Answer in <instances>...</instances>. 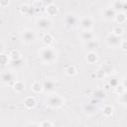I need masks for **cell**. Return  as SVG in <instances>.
<instances>
[{"instance_id":"obj_1","label":"cell","mask_w":127,"mask_h":127,"mask_svg":"<svg viewBox=\"0 0 127 127\" xmlns=\"http://www.w3.org/2000/svg\"><path fill=\"white\" fill-rule=\"evenodd\" d=\"M56 51L50 47H46L41 49L40 51V57L42 59V61L46 64H52L55 60H56Z\"/></svg>"},{"instance_id":"obj_2","label":"cell","mask_w":127,"mask_h":127,"mask_svg":"<svg viewBox=\"0 0 127 127\" xmlns=\"http://www.w3.org/2000/svg\"><path fill=\"white\" fill-rule=\"evenodd\" d=\"M64 100L60 96V95H51V96H49V98H48V100H47V104L49 105V106H51V107H60V106H62L63 104H64Z\"/></svg>"},{"instance_id":"obj_3","label":"cell","mask_w":127,"mask_h":127,"mask_svg":"<svg viewBox=\"0 0 127 127\" xmlns=\"http://www.w3.org/2000/svg\"><path fill=\"white\" fill-rule=\"evenodd\" d=\"M36 25L39 29H42V30H48L51 28L52 26V22L47 19V18H41L39 20H37L36 22Z\"/></svg>"},{"instance_id":"obj_4","label":"cell","mask_w":127,"mask_h":127,"mask_svg":"<svg viewBox=\"0 0 127 127\" xmlns=\"http://www.w3.org/2000/svg\"><path fill=\"white\" fill-rule=\"evenodd\" d=\"M35 38H36V35L32 30H25L22 33V39L25 43H28V44L32 43L35 40Z\"/></svg>"},{"instance_id":"obj_5","label":"cell","mask_w":127,"mask_h":127,"mask_svg":"<svg viewBox=\"0 0 127 127\" xmlns=\"http://www.w3.org/2000/svg\"><path fill=\"white\" fill-rule=\"evenodd\" d=\"M92 24H93V22H92V20H91L89 17H84V18H82V19L80 20V22H79L80 28H81L82 30H84V31L89 30V29L92 27Z\"/></svg>"},{"instance_id":"obj_6","label":"cell","mask_w":127,"mask_h":127,"mask_svg":"<svg viewBox=\"0 0 127 127\" xmlns=\"http://www.w3.org/2000/svg\"><path fill=\"white\" fill-rule=\"evenodd\" d=\"M106 42L108 44V46L110 47H117L118 45H120V37L119 36H116V35H110L109 37H107L106 39Z\"/></svg>"},{"instance_id":"obj_7","label":"cell","mask_w":127,"mask_h":127,"mask_svg":"<svg viewBox=\"0 0 127 127\" xmlns=\"http://www.w3.org/2000/svg\"><path fill=\"white\" fill-rule=\"evenodd\" d=\"M103 17L105 18V19H108V20H110V19H113L114 17H115V10L111 7H108V8H105L104 9V11H103Z\"/></svg>"},{"instance_id":"obj_8","label":"cell","mask_w":127,"mask_h":127,"mask_svg":"<svg viewBox=\"0 0 127 127\" xmlns=\"http://www.w3.org/2000/svg\"><path fill=\"white\" fill-rule=\"evenodd\" d=\"M64 22H65L66 25L72 27V26L75 25V23H76V17H75L74 15H72V14H68V15L65 16V18H64Z\"/></svg>"},{"instance_id":"obj_9","label":"cell","mask_w":127,"mask_h":127,"mask_svg":"<svg viewBox=\"0 0 127 127\" xmlns=\"http://www.w3.org/2000/svg\"><path fill=\"white\" fill-rule=\"evenodd\" d=\"M112 8L114 10H125L126 9V5H125V2L124 1H121V0H115L114 3H113V6Z\"/></svg>"},{"instance_id":"obj_10","label":"cell","mask_w":127,"mask_h":127,"mask_svg":"<svg viewBox=\"0 0 127 127\" xmlns=\"http://www.w3.org/2000/svg\"><path fill=\"white\" fill-rule=\"evenodd\" d=\"M93 37H94V35H93L91 32H89L88 30H87V31H83V32L81 33V35H80L81 40H82V41H85V42H88V41H90V40H93Z\"/></svg>"},{"instance_id":"obj_11","label":"cell","mask_w":127,"mask_h":127,"mask_svg":"<svg viewBox=\"0 0 127 127\" xmlns=\"http://www.w3.org/2000/svg\"><path fill=\"white\" fill-rule=\"evenodd\" d=\"M12 79H13V74H12L10 71H5V72H3L2 75H1V80H2L3 82H5V83L10 82Z\"/></svg>"},{"instance_id":"obj_12","label":"cell","mask_w":127,"mask_h":127,"mask_svg":"<svg viewBox=\"0 0 127 127\" xmlns=\"http://www.w3.org/2000/svg\"><path fill=\"white\" fill-rule=\"evenodd\" d=\"M86 60H87L90 64H93L94 62H96V60H97V55H96V53H95V52H93V51L89 52V53L87 54Z\"/></svg>"},{"instance_id":"obj_13","label":"cell","mask_w":127,"mask_h":127,"mask_svg":"<svg viewBox=\"0 0 127 127\" xmlns=\"http://www.w3.org/2000/svg\"><path fill=\"white\" fill-rule=\"evenodd\" d=\"M54 87H55V82L52 81V80H47V81H45V83L43 84V88L46 89V90H48V91L53 90Z\"/></svg>"},{"instance_id":"obj_14","label":"cell","mask_w":127,"mask_h":127,"mask_svg":"<svg viewBox=\"0 0 127 127\" xmlns=\"http://www.w3.org/2000/svg\"><path fill=\"white\" fill-rule=\"evenodd\" d=\"M24 103H25V105L28 108H32V107H34L36 105V101H35V99L33 97H27L25 99V102Z\"/></svg>"},{"instance_id":"obj_15","label":"cell","mask_w":127,"mask_h":127,"mask_svg":"<svg viewBox=\"0 0 127 127\" xmlns=\"http://www.w3.org/2000/svg\"><path fill=\"white\" fill-rule=\"evenodd\" d=\"M47 11H48V13H49L50 15H54V14H56V13L58 12V9H57V7H56L55 5H53V4H50V5L48 6V9H47Z\"/></svg>"},{"instance_id":"obj_16","label":"cell","mask_w":127,"mask_h":127,"mask_svg":"<svg viewBox=\"0 0 127 127\" xmlns=\"http://www.w3.org/2000/svg\"><path fill=\"white\" fill-rule=\"evenodd\" d=\"M32 89L34 91H36V92H39V91H41L43 89V85L40 84L39 82H34L33 85H32Z\"/></svg>"},{"instance_id":"obj_17","label":"cell","mask_w":127,"mask_h":127,"mask_svg":"<svg viewBox=\"0 0 127 127\" xmlns=\"http://www.w3.org/2000/svg\"><path fill=\"white\" fill-rule=\"evenodd\" d=\"M43 40H44V43H45V44H47L48 46L53 42V38H52V36H51L50 34H46V35L44 36Z\"/></svg>"},{"instance_id":"obj_18","label":"cell","mask_w":127,"mask_h":127,"mask_svg":"<svg viewBox=\"0 0 127 127\" xmlns=\"http://www.w3.org/2000/svg\"><path fill=\"white\" fill-rule=\"evenodd\" d=\"M14 88H15L16 91H21V90L24 89V84L21 81H17L15 83V85H14Z\"/></svg>"},{"instance_id":"obj_19","label":"cell","mask_w":127,"mask_h":127,"mask_svg":"<svg viewBox=\"0 0 127 127\" xmlns=\"http://www.w3.org/2000/svg\"><path fill=\"white\" fill-rule=\"evenodd\" d=\"M86 46H87L88 48H90V49L96 48V47H97V42H95V41H93V40H90V41H88V42H87Z\"/></svg>"},{"instance_id":"obj_20","label":"cell","mask_w":127,"mask_h":127,"mask_svg":"<svg viewBox=\"0 0 127 127\" xmlns=\"http://www.w3.org/2000/svg\"><path fill=\"white\" fill-rule=\"evenodd\" d=\"M65 72H66V74H68V75H72V74L75 73V68H74L73 66H68V67L65 69Z\"/></svg>"},{"instance_id":"obj_21","label":"cell","mask_w":127,"mask_h":127,"mask_svg":"<svg viewBox=\"0 0 127 127\" xmlns=\"http://www.w3.org/2000/svg\"><path fill=\"white\" fill-rule=\"evenodd\" d=\"M112 110H113L112 107L109 106V105H107V106H105V108H104V114L107 115V116H109V115L112 114Z\"/></svg>"},{"instance_id":"obj_22","label":"cell","mask_w":127,"mask_h":127,"mask_svg":"<svg viewBox=\"0 0 127 127\" xmlns=\"http://www.w3.org/2000/svg\"><path fill=\"white\" fill-rule=\"evenodd\" d=\"M122 33H123V29L122 28L117 27V28L113 29V34L116 35V36H120V35H122Z\"/></svg>"},{"instance_id":"obj_23","label":"cell","mask_w":127,"mask_h":127,"mask_svg":"<svg viewBox=\"0 0 127 127\" xmlns=\"http://www.w3.org/2000/svg\"><path fill=\"white\" fill-rule=\"evenodd\" d=\"M8 4H9V0H0V5H1V6L5 7V6H7Z\"/></svg>"},{"instance_id":"obj_24","label":"cell","mask_w":127,"mask_h":127,"mask_svg":"<svg viewBox=\"0 0 127 127\" xmlns=\"http://www.w3.org/2000/svg\"><path fill=\"white\" fill-rule=\"evenodd\" d=\"M41 125H42V126H46V125H53V123H51V122H44V123H42Z\"/></svg>"},{"instance_id":"obj_25","label":"cell","mask_w":127,"mask_h":127,"mask_svg":"<svg viewBox=\"0 0 127 127\" xmlns=\"http://www.w3.org/2000/svg\"><path fill=\"white\" fill-rule=\"evenodd\" d=\"M3 49H4V45H3V43L0 41V52H2Z\"/></svg>"}]
</instances>
